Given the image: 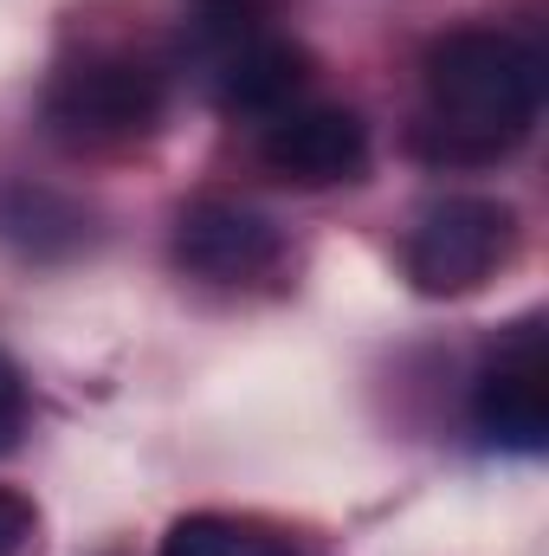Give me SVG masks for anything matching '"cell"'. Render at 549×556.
Segmentation results:
<instances>
[{
	"label": "cell",
	"instance_id": "cell-3",
	"mask_svg": "<svg viewBox=\"0 0 549 556\" xmlns=\"http://www.w3.org/2000/svg\"><path fill=\"white\" fill-rule=\"evenodd\" d=\"M518 247V214L491 194H446L408 233V278L426 298H465Z\"/></svg>",
	"mask_w": 549,
	"mask_h": 556
},
{
	"label": "cell",
	"instance_id": "cell-12",
	"mask_svg": "<svg viewBox=\"0 0 549 556\" xmlns=\"http://www.w3.org/2000/svg\"><path fill=\"white\" fill-rule=\"evenodd\" d=\"M20 427H26V382H20V369L0 356V453L20 440Z\"/></svg>",
	"mask_w": 549,
	"mask_h": 556
},
{
	"label": "cell",
	"instance_id": "cell-6",
	"mask_svg": "<svg viewBox=\"0 0 549 556\" xmlns=\"http://www.w3.org/2000/svg\"><path fill=\"white\" fill-rule=\"evenodd\" d=\"M259 162L291 188H336L369 168V124L343 104H291L266 124Z\"/></svg>",
	"mask_w": 549,
	"mask_h": 556
},
{
	"label": "cell",
	"instance_id": "cell-9",
	"mask_svg": "<svg viewBox=\"0 0 549 556\" xmlns=\"http://www.w3.org/2000/svg\"><path fill=\"white\" fill-rule=\"evenodd\" d=\"M162 556H297V544L259 525V518H227V511H194V518H175Z\"/></svg>",
	"mask_w": 549,
	"mask_h": 556
},
{
	"label": "cell",
	"instance_id": "cell-7",
	"mask_svg": "<svg viewBox=\"0 0 549 556\" xmlns=\"http://www.w3.org/2000/svg\"><path fill=\"white\" fill-rule=\"evenodd\" d=\"M207 91H214V104L227 117L272 124L310 91V52L297 39H284V33H259V39L207 59Z\"/></svg>",
	"mask_w": 549,
	"mask_h": 556
},
{
	"label": "cell",
	"instance_id": "cell-2",
	"mask_svg": "<svg viewBox=\"0 0 549 556\" xmlns=\"http://www.w3.org/2000/svg\"><path fill=\"white\" fill-rule=\"evenodd\" d=\"M46 130L72 149H130L168 117V72L137 52H85L46 85Z\"/></svg>",
	"mask_w": 549,
	"mask_h": 556
},
{
	"label": "cell",
	"instance_id": "cell-8",
	"mask_svg": "<svg viewBox=\"0 0 549 556\" xmlns=\"http://www.w3.org/2000/svg\"><path fill=\"white\" fill-rule=\"evenodd\" d=\"M0 240L26 260H72L91 247V214L46 181H0Z\"/></svg>",
	"mask_w": 549,
	"mask_h": 556
},
{
	"label": "cell",
	"instance_id": "cell-1",
	"mask_svg": "<svg viewBox=\"0 0 549 556\" xmlns=\"http://www.w3.org/2000/svg\"><path fill=\"white\" fill-rule=\"evenodd\" d=\"M426 111L413 124V149L446 168L498 162L537 130L544 111V52L498 26H459L426 46L420 65Z\"/></svg>",
	"mask_w": 549,
	"mask_h": 556
},
{
	"label": "cell",
	"instance_id": "cell-5",
	"mask_svg": "<svg viewBox=\"0 0 549 556\" xmlns=\"http://www.w3.org/2000/svg\"><path fill=\"white\" fill-rule=\"evenodd\" d=\"M472 427L485 433V446H505V453H544L549 446V363L537 324H518L511 343L478 369Z\"/></svg>",
	"mask_w": 549,
	"mask_h": 556
},
{
	"label": "cell",
	"instance_id": "cell-11",
	"mask_svg": "<svg viewBox=\"0 0 549 556\" xmlns=\"http://www.w3.org/2000/svg\"><path fill=\"white\" fill-rule=\"evenodd\" d=\"M33 531H39V511H33V498H20V492H0V556H20L33 544Z\"/></svg>",
	"mask_w": 549,
	"mask_h": 556
},
{
	"label": "cell",
	"instance_id": "cell-4",
	"mask_svg": "<svg viewBox=\"0 0 549 556\" xmlns=\"http://www.w3.org/2000/svg\"><path fill=\"white\" fill-rule=\"evenodd\" d=\"M284 260V233L272 214L227 201V194H201L175 214V266L207 285H246V278L278 273Z\"/></svg>",
	"mask_w": 549,
	"mask_h": 556
},
{
	"label": "cell",
	"instance_id": "cell-10",
	"mask_svg": "<svg viewBox=\"0 0 549 556\" xmlns=\"http://www.w3.org/2000/svg\"><path fill=\"white\" fill-rule=\"evenodd\" d=\"M278 0H188V33L207 59L259 39V33H278Z\"/></svg>",
	"mask_w": 549,
	"mask_h": 556
}]
</instances>
